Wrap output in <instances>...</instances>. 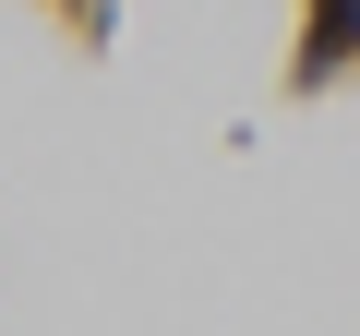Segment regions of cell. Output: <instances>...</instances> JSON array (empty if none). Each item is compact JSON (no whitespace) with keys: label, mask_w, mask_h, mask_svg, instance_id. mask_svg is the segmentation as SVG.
I'll list each match as a JSON object with an SVG mask.
<instances>
[{"label":"cell","mask_w":360,"mask_h":336,"mask_svg":"<svg viewBox=\"0 0 360 336\" xmlns=\"http://www.w3.org/2000/svg\"><path fill=\"white\" fill-rule=\"evenodd\" d=\"M360 49V0H312V49H300V72H336Z\"/></svg>","instance_id":"obj_1"}]
</instances>
